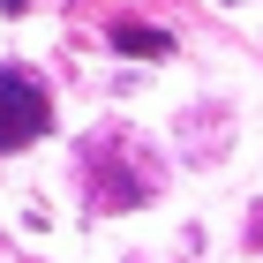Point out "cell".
Listing matches in <instances>:
<instances>
[{
    "label": "cell",
    "mask_w": 263,
    "mask_h": 263,
    "mask_svg": "<svg viewBox=\"0 0 263 263\" xmlns=\"http://www.w3.org/2000/svg\"><path fill=\"white\" fill-rule=\"evenodd\" d=\"M113 45H121V53H143V61H165V53H173V38H165V30H143V23H113Z\"/></svg>",
    "instance_id": "cell-2"
},
{
    "label": "cell",
    "mask_w": 263,
    "mask_h": 263,
    "mask_svg": "<svg viewBox=\"0 0 263 263\" xmlns=\"http://www.w3.org/2000/svg\"><path fill=\"white\" fill-rule=\"evenodd\" d=\"M53 128V98L30 68H0V151H30Z\"/></svg>",
    "instance_id": "cell-1"
},
{
    "label": "cell",
    "mask_w": 263,
    "mask_h": 263,
    "mask_svg": "<svg viewBox=\"0 0 263 263\" xmlns=\"http://www.w3.org/2000/svg\"><path fill=\"white\" fill-rule=\"evenodd\" d=\"M0 8H8V15H23V8H30V0H0Z\"/></svg>",
    "instance_id": "cell-3"
}]
</instances>
